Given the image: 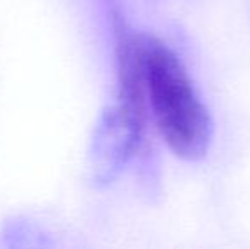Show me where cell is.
Segmentation results:
<instances>
[{
    "instance_id": "1",
    "label": "cell",
    "mask_w": 250,
    "mask_h": 249,
    "mask_svg": "<svg viewBox=\"0 0 250 249\" xmlns=\"http://www.w3.org/2000/svg\"><path fill=\"white\" fill-rule=\"evenodd\" d=\"M143 77L148 113L167 147L182 160H201L213 135L209 111L174 50L143 36Z\"/></svg>"
},
{
    "instance_id": "2",
    "label": "cell",
    "mask_w": 250,
    "mask_h": 249,
    "mask_svg": "<svg viewBox=\"0 0 250 249\" xmlns=\"http://www.w3.org/2000/svg\"><path fill=\"white\" fill-rule=\"evenodd\" d=\"M112 21L118 96L114 106L102 116L96 138V152L104 164L101 169L105 178L112 176L143 149L150 116L143 77V34L133 33L118 12H114Z\"/></svg>"
}]
</instances>
